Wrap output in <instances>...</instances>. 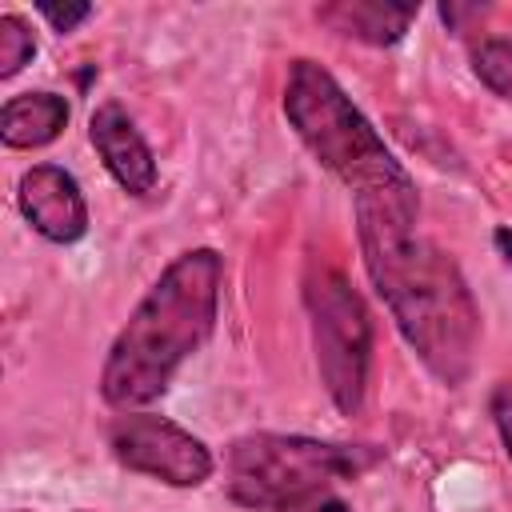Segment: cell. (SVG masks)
Listing matches in <instances>:
<instances>
[{"label":"cell","instance_id":"52a82bcc","mask_svg":"<svg viewBox=\"0 0 512 512\" xmlns=\"http://www.w3.org/2000/svg\"><path fill=\"white\" fill-rule=\"evenodd\" d=\"M16 204L24 220L52 244H72L88 232V204L72 172L56 164H36L20 176Z\"/></svg>","mask_w":512,"mask_h":512},{"label":"cell","instance_id":"5bb4252c","mask_svg":"<svg viewBox=\"0 0 512 512\" xmlns=\"http://www.w3.org/2000/svg\"><path fill=\"white\" fill-rule=\"evenodd\" d=\"M492 416H496L504 452H508V460H512V380L496 384V392H492Z\"/></svg>","mask_w":512,"mask_h":512},{"label":"cell","instance_id":"5b68a950","mask_svg":"<svg viewBox=\"0 0 512 512\" xmlns=\"http://www.w3.org/2000/svg\"><path fill=\"white\" fill-rule=\"evenodd\" d=\"M304 304L312 320V348L320 380L332 396V404L344 416H356L364 408L368 392V364H372V320L360 300V292L336 272L316 268L304 284Z\"/></svg>","mask_w":512,"mask_h":512},{"label":"cell","instance_id":"9a60e30c","mask_svg":"<svg viewBox=\"0 0 512 512\" xmlns=\"http://www.w3.org/2000/svg\"><path fill=\"white\" fill-rule=\"evenodd\" d=\"M280 512H348V504L328 496V492H312V496H304V500H296V504H288Z\"/></svg>","mask_w":512,"mask_h":512},{"label":"cell","instance_id":"3957f363","mask_svg":"<svg viewBox=\"0 0 512 512\" xmlns=\"http://www.w3.org/2000/svg\"><path fill=\"white\" fill-rule=\"evenodd\" d=\"M284 112L304 148L352 188V200H416L412 176L320 64L292 60L284 80Z\"/></svg>","mask_w":512,"mask_h":512},{"label":"cell","instance_id":"6da1fadb","mask_svg":"<svg viewBox=\"0 0 512 512\" xmlns=\"http://www.w3.org/2000/svg\"><path fill=\"white\" fill-rule=\"evenodd\" d=\"M416 200H356V228L364 268L384 296L396 328L424 360V368L460 384L472 372L480 344V308L456 268V260L420 236Z\"/></svg>","mask_w":512,"mask_h":512},{"label":"cell","instance_id":"9c48e42d","mask_svg":"<svg viewBox=\"0 0 512 512\" xmlns=\"http://www.w3.org/2000/svg\"><path fill=\"white\" fill-rule=\"evenodd\" d=\"M320 24H328L340 36L364 40V44H396L404 40V32L416 20L412 4H384V0H340V4H324L316 8Z\"/></svg>","mask_w":512,"mask_h":512},{"label":"cell","instance_id":"4fadbf2b","mask_svg":"<svg viewBox=\"0 0 512 512\" xmlns=\"http://www.w3.org/2000/svg\"><path fill=\"white\" fill-rule=\"evenodd\" d=\"M36 12L56 28V32H72L76 24H84L92 16V4H36Z\"/></svg>","mask_w":512,"mask_h":512},{"label":"cell","instance_id":"8992f818","mask_svg":"<svg viewBox=\"0 0 512 512\" xmlns=\"http://www.w3.org/2000/svg\"><path fill=\"white\" fill-rule=\"evenodd\" d=\"M108 444H112V456L128 472L164 480L172 488H196L216 468V460L200 436L184 432L180 424H172L164 416H148V412L116 416L108 428Z\"/></svg>","mask_w":512,"mask_h":512},{"label":"cell","instance_id":"277c9868","mask_svg":"<svg viewBox=\"0 0 512 512\" xmlns=\"http://www.w3.org/2000/svg\"><path fill=\"white\" fill-rule=\"evenodd\" d=\"M380 460L372 448L324 444L308 436L252 432L240 436L224 456L228 496L244 508H288L312 492H324L332 480H352Z\"/></svg>","mask_w":512,"mask_h":512},{"label":"cell","instance_id":"7a4b0ae2","mask_svg":"<svg viewBox=\"0 0 512 512\" xmlns=\"http://www.w3.org/2000/svg\"><path fill=\"white\" fill-rule=\"evenodd\" d=\"M224 264L212 248L176 256L144 292L108 348L100 392L116 408H140L168 392L176 368L212 336Z\"/></svg>","mask_w":512,"mask_h":512},{"label":"cell","instance_id":"2e32d148","mask_svg":"<svg viewBox=\"0 0 512 512\" xmlns=\"http://www.w3.org/2000/svg\"><path fill=\"white\" fill-rule=\"evenodd\" d=\"M496 248H500V252H504V260L512 264V232H508V228H500V232H496Z\"/></svg>","mask_w":512,"mask_h":512},{"label":"cell","instance_id":"7c38bea8","mask_svg":"<svg viewBox=\"0 0 512 512\" xmlns=\"http://www.w3.org/2000/svg\"><path fill=\"white\" fill-rule=\"evenodd\" d=\"M32 56H36L32 28H28L16 12L0 16V76H4V80H8V76H16Z\"/></svg>","mask_w":512,"mask_h":512},{"label":"cell","instance_id":"30bf717a","mask_svg":"<svg viewBox=\"0 0 512 512\" xmlns=\"http://www.w3.org/2000/svg\"><path fill=\"white\" fill-rule=\"evenodd\" d=\"M68 124V104L56 92H24L0 108V140L8 148L52 144Z\"/></svg>","mask_w":512,"mask_h":512},{"label":"cell","instance_id":"8fae6325","mask_svg":"<svg viewBox=\"0 0 512 512\" xmlns=\"http://www.w3.org/2000/svg\"><path fill=\"white\" fill-rule=\"evenodd\" d=\"M472 72L500 96L512 100V40H480L472 48Z\"/></svg>","mask_w":512,"mask_h":512},{"label":"cell","instance_id":"ba28073f","mask_svg":"<svg viewBox=\"0 0 512 512\" xmlns=\"http://www.w3.org/2000/svg\"><path fill=\"white\" fill-rule=\"evenodd\" d=\"M88 136L92 148L100 152L104 168L112 172V180L132 192V196H148L156 188V160L148 140L140 136V128L132 124V116L120 104H100L88 120Z\"/></svg>","mask_w":512,"mask_h":512}]
</instances>
